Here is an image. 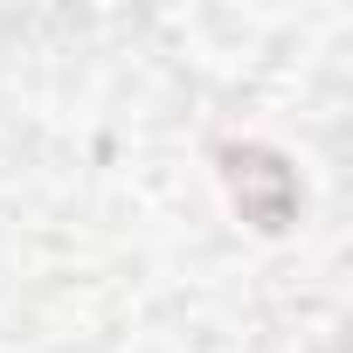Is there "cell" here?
Wrapping results in <instances>:
<instances>
[{
	"label": "cell",
	"mask_w": 353,
	"mask_h": 353,
	"mask_svg": "<svg viewBox=\"0 0 353 353\" xmlns=\"http://www.w3.org/2000/svg\"><path fill=\"white\" fill-rule=\"evenodd\" d=\"M222 173H229V194H236L243 222H256V229L277 236V229L298 215V181H291V166H284L277 152H263V145H229V152H222Z\"/></svg>",
	"instance_id": "obj_1"
}]
</instances>
